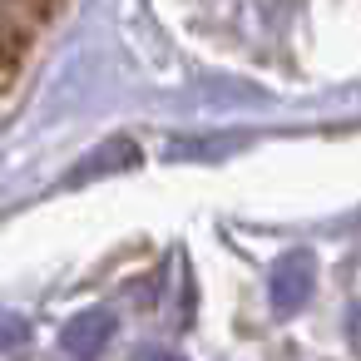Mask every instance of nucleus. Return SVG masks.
<instances>
[{
  "mask_svg": "<svg viewBox=\"0 0 361 361\" xmlns=\"http://www.w3.org/2000/svg\"><path fill=\"white\" fill-rule=\"evenodd\" d=\"M154 361H178V356H154Z\"/></svg>",
  "mask_w": 361,
  "mask_h": 361,
  "instance_id": "obj_3",
  "label": "nucleus"
},
{
  "mask_svg": "<svg viewBox=\"0 0 361 361\" xmlns=\"http://www.w3.org/2000/svg\"><path fill=\"white\" fill-rule=\"evenodd\" d=\"M109 331H114V317H109V312H85V317H75V326L65 331V346H70L75 356H94V351L109 341Z\"/></svg>",
  "mask_w": 361,
  "mask_h": 361,
  "instance_id": "obj_2",
  "label": "nucleus"
},
{
  "mask_svg": "<svg viewBox=\"0 0 361 361\" xmlns=\"http://www.w3.org/2000/svg\"><path fill=\"white\" fill-rule=\"evenodd\" d=\"M312 282H317L312 252H287V257L272 267V282H267L272 312H277V317H292V312H302V307H307V297H312Z\"/></svg>",
  "mask_w": 361,
  "mask_h": 361,
  "instance_id": "obj_1",
  "label": "nucleus"
}]
</instances>
